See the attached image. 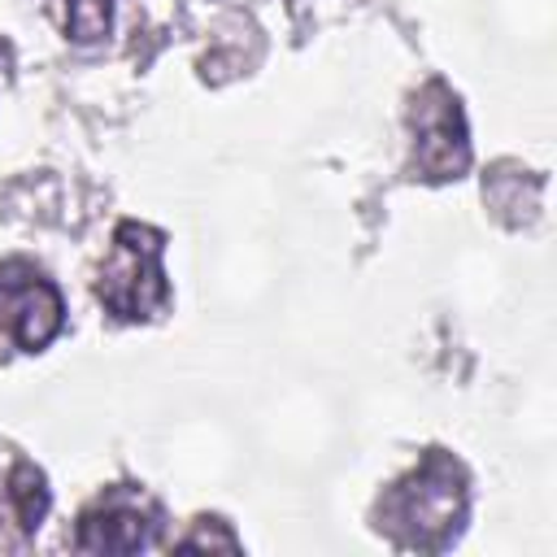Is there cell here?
I'll return each mask as SVG.
<instances>
[{
  "label": "cell",
  "mask_w": 557,
  "mask_h": 557,
  "mask_svg": "<svg viewBox=\"0 0 557 557\" xmlns=\"http://www.w3.org/2000/svg\"><path fill=\"white\" fill-rule=\"evenodd\" d=\"M161 244L165 235L139 222H122L113 235V252L100 270V300L113 318H152L170 287L161 274Z\"/></svg>",
  "instance_id": "obj_2"
},
{
  "label": "cell",
  "mask_w": 557,
  "mask_h": 557,
  "mask_svg": "<svg viewBox=\"0 0 557 557\" xmlns=\"http://www.w3.org/2000/svg\"><path fill=\"white\" fill-rule=\"evenodd\" d=\"M9 496H13V505H17V522H22L26 531H30V527H39L44 505H48V492H44L39 470L17 466V470H13V479H9Z\"/></svg>",
  "instance_id": "obj_6"
},
{
  "label": "cell",
  "mask_w": 557,
  "mask_h": 557,
  "mask_svg": "<svg viewBox=\"0 0 557 557\" xmlns=\"http://www.w3.org/2000/svg\"><path fill=\"white\" fill-rule=\"evenodd\" d=\"M157 535V509L135 492L117 487L78 522V548L87 553H135L148 548Z\"/></svg>",
  "instance_id": "obj_5"
},
{
  "label": "cell",
  "mask_w": 557,
  "mask_h": 557,
  "mask_svg": "<svg viewBox=\"0 0 557 557\" xmlns=\"http://www.w3.org/2000/svg\"><path fill=\"white\" fill-rule=\"evenodd\" d=\"M61 292L52 287V278H44L35 265L26 261H4L0 265V331L35 352L44 348L57 331H61Z\"/></svg>",
  "instance_id": "obj_3"
},
{
  "label": "cell",
  "mask_w": 557,
  "mask_h": 557,
  "mask_svg": "<svg viewBox=\"0 0 557 557\" xmlns=\"http://www.w3.org/2000/svg\"><path fill=\"white\" fill-rule=\"evenodd\" d=\"M461 518H466V479L440 453H431L379 505V527L405 548H444L461 527Z\"/></svg>",
  "instance_id": "obj_1"
},
{
  "label": "cell",
  "mask_w": 557,
  "mask_h": 557,
  "mask_svg": "<svg viewBox=\"0 0 557 557\" xmlns=\"http://www.w3.org/2000/svg\"><path fill=\"white\" fill-rule=\"evenodd\" d=\"M413 135H418V170L426 178H448L466 165V126L461 109L448 96L444 83H431L413 109Z\"/></svg>",
  "instance_id": "obj_4"
}]
</instances>
